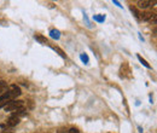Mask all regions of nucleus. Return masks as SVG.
<instances>
[{
    "label": "nucleus",
    "instance_id": "7ed1b4c3",
    "mask_svg": "<svg viewBox=\"0 0 157 133\" xmlns=\"http://www.w3.org/2000/svg\"><path fill=\"white\" fill-rule=\"evenodd\" d=\"M6 123H7V126H9V127H15V126H17V125L20 123V118L11 115L10 119L6 121Z\"/></svg>",
    "mask_w": 157,
    "mask_h": 133
},
{
    "label": "nucleus",
    "instance_id": "39448f33",
    "mask_svg": "<svg viewBox=\"0 0 157 133\" xmlns=\"http://www.w3.org/2000/svg\"><path fill=\"white\" fill-rule=\"evenodd\" d=\"M34 39H35L36 41H39L40 44H43V45H47V44H48L47 39H46V38H44L43 35H40V34H35V35H34Z\"/></svg>",
    "mask_w": 157,
    "mask_h": 133
},
{
    "label": "nucleus",
    "instance_id": "6e6552de",
    "mask_svg": "<svg viewBox=\"0 0 157 133\" xmlns=\"http://www.w3.org/2000/svg\"><path fill=\"white\" fill-rule=\"evenodd\" d=\"M152 16H154L152 12H144V13L142 15V20H143V21H149V20L152 18Z\"/></svg>",
    "mask_w": 157,
    "mask_h": 133
},
{
    "label": "nucleus",
    "instance_id": "1a4fd4ad",
    "mask_svg": "<svg viewBox=\"0 0 157 133\" xmlns=\"http://www.w3.org/2000/svg\"><path fill=\"white\" fill-rule=\"evenodd\" d=\"M50 35H51V38L52 39H59V36H61V33H59V30H51L50 32Z\"/></svg>",
    "mask_w": 157,
    "mask_h": 133
},
{
    "label": "nucleus",
    "instance_id": "4468645a",
    "mask_svg": "<svg viewBox=\"0 0 157 133\" xmlns=\"http://www.w3.org/2000/svg\"><path fill=\"white\" fill-rule=\"evenodd\" d=\"M130 10L133 11V13H134V16H135L137 18H140V17H139V15H140V13L137 11V9H135V7H130Z\"/></svg>",
    "mask_w": 157,
    "mask_h": 133
},
{
    "label": "nucleus",
    "instance_id": "f257e3e1",
    "mask_svg": "<svg viewBox=\"0 0 157 133\" xmlns=\"http://www.w3.org/2000/svg\"><path fill=\"white\" fill-rule=\"evenodd\" d=\"M23 108V101H11L5 105V111H16Z\"/></svg>",
    "mask_w": 157,
    "mask_h": 133
},
{
    "label": "nucleus",
    "instance_id": "2eb2a0df",
    "mask_svg": "<svg viewBox=\"0 0 157 133\" xmlns=\"http://www.w3.org/2000/svg\"><path fill=\"white\" fill-rule=\"evenodd\" d=\"M1 133H13V131L11 128H5L4 131H1Z\"/></svg>",
    "mask_w": 157,
    "mask_h": 133
},
{
    "label": "nucleus",
    "instance_id": "9b49d317",
    "mask_svg": "<svg viewBox=\"0 0 157 133\" xmlns=\"http://www.w3.org/2000/svg\"><path fill=\"white\" fill-rule=\"evenodd\" d=\"M80 58H81V61H82V62H84V63H86V64L88 63V56H87V55H85V53H82V55L80 56Z\"/></svg>",
    "mask_w": 157,
    "mask_h": 133
},
{
    "label": "nucleus",
    "instance_id": "9d476101",
    "mask_svg": "<svg viewBox=\"0 0 157 133\" xmlns=\"http://www.w3.org/2000/svg\"><path fill=\"white\" fill-rule=\"evenodd\" d=\"M138 60L140 61V63H142L144 66H146L147 69H150V68H151V66H150V64H149V63H147L145 60H143V58H142V56H139V55H138Z\"/></svg>",
    "mask_w": 157,
    "mask_h": 133
},
{
    "label": "nucleus",
    "instance_id": "423d86ee",
    "mask_svg": "<svg viewBox=\"0 0 157 133\" xmlns=\"http://www.w3.org/2000/svg\"><path fill=\"white\" fill-rule=\"evenodd\" d=\"M151 4V1H147V0H144V1H138V7L139 9H146Z\"/></svg>",
    "mask_w": 157,
    "mask_h": 133
},
{
    "label": "nucleus",
    "instance_id": "0eeeda50",
    "mask_svg": "<svg viewBox=\"0 0 157 133\" xmlns=\"http://www.w3.org/2000/svg\"><path fill=\"white\" fill-rule=\"evenodd\" d=\"M6 90H7V84L5 81H0V96H1L3 93H5Z\"/></svg>",
    "mask_w": 157,
    "mask_h": 133
},
{
    "label": "nucleus",
    "instance_id": "ddd939ff",
    "mask_svg": "<svg viewBox=\"0 0 157 133\" xmlns=\"http://www.w3.org/2000/svg\"><path fill=\"white\" fill-rule=\"evenodd\" d=\"M53 50H56V51L58 52V53H59V55H61V56H62L63 58H65V57H67V56H65V53H64V52L62 51V50H59L58 47H53Z\"/></svg>",
    "mask_w": 157,
    "mask_h": 133
},
{
    "label": "nucleus",
    "instance_id": "f3484780",
    "mask_svg": "<svg viewBox=\"0 0 157 133\" xmlns=\"http://www.w3.org/2000/svg\"><path fill=\"white\" fill-rule=\"evenodd\" d=\"M114 3H115V4H116V5L119 6V7H121V5H120V3H119V1H114Z\"/></svg>",
    "mask_w": 157,
    "mask_h": 133
},
{
    "label": "nucleus",
    "instance_id": "dca6fc26",
    "mask_svg": "<svg viewBox=\"0 0 157 133\" xmlns=\"http://www.w3.org/2000/svg\"><path fill=\"white\" fill-rule=\"evenodd\" d=\"M68 133H80V132H79V130H77V128H70Z\"/></svg>",
    "mask_w": 157,
    "mask_h": 133
},
{
    "label": "nucleus",
    "instance_id": "20e7f679",
    "mask_svg": "<svg viewBox=\"0 0 157 133\" xmlns=\"http://www.w3.org/2000/svg\"><path fill=\"white\" fill-rule=\"evenodd\" d=\"M10 92H11V94L13 96V98L21 96V93H22V92H21V88H20V87H17L16 85H12V86H11Z\"/></svg>",
    "mask_w": 157,
    "mask_h": 133
},
{
    "label": "nucleus",
    "instance_id": "f8f14e48",
    "mask_svg": "<svg viewBox=\"0 0 157 133\" xmlns=\"http://www.w3.org/2000/svg\"><path fill=\"white\" fill-rule=\"evenodd\" d=\"M94 20L98 22H103L105 20V16H94Z\"/></svg>",
    "mask_w": 157,
    "mask_h": 133
},
{
    "label": "nucleus",
    "instance_id": "f03ea898",
    "mask_svg": "<svg viewBox=\"0 0 157 133\" xmlns=\"http://www.w3.org/2000/svg\"><path fill=\"white\" fill-rule=\"evenodd\" d=\"M12 99H13V96L11 94L10 91H7V92L3 93L1 96H0V109L4 108L5 105H7V103H10Z\"/></svg>",
    "mask_w": 157,
    "mask_h": 133
}]
</instances>
